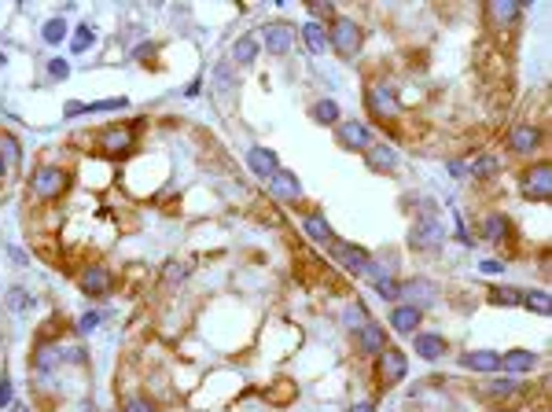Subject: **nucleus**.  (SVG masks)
Wrapping results in <instances>:
<instances>
[{"label": "nucleus", "instance_id": "obj_1", "mask_svg": "<svg viewBox=\"0 0 552 412\" xmlns=\"http://www.w3.org/2000/svg\"><path fill=\"white\" fill-rule=\"evenodd\" d=\"M328 41H332V48L339 56L350 59V56H357V48H361V26L354 19H335L332 30H328Z\"/></svg>", "mask_w": 552, "mask_h": 412}, {"label": "nucleus", "instance_id": "obj_2", "mask_svg": "<svg viewBox=\"0 0 552 412\" xmlns=\"http://www.w3.org/2000/svg\"><path fill=\"white\" fill-rule=\"evenodd\" d=\"M523 195L538 199V203H545V199L552 195V166L549 162H538V166H530V170L523 173Z\"/></svg>", "mask_w": 552, "mask_h": 412}, {"label": "nucleus", "instance_id": "obj_3", "mask_svg": "<svg viewBox=\"0 0 552 412\" xmlns=\"http://www.w3.org/2000/svg\"><path fill=\"white\" fill-rule=\"evenodd\" d=\"M442 239H445V228H442V221L431 217V214H423L416 225H412V236H409V243L416 250H431V247H438Z\"/></svg>", "mask_w": 552, "mask_h": 412}, {"label": "nucleus", "instance_id": "obj_4", "mask_svg": "<svg viewBox=\"0 0 552 412\" xmlns=\"http://www.w3.org/2000/svg\"><path fill=\"white\" fill-rule=\"evenodd\" d=\"M63 188H67V173L56 170V166H41V170L34 173V195H41V199H56Z\"/></svg>", "mask_w": 552, "mask_h": 412}, {"label": "nucleus", "instance_id": "obj_5", "mask_svg": "<svg viewBox=\"0 0 552 412\" xmlns=\"http://www.w3.org/2000/svg\"><path fill=\"white\" fill-rule=\"evenodd\" d=\"M269 192L276 199H284V203H299V199H302V184H299V177H295L291 170H276L269 177Z\"/></svg>", "mask_w": 552, "mask_h": 412}, {"label": "nucleus", "instance_id": "obj_6", "mask_svg": "<svg viewBox=\"0 0 552 412\" xmlns=\"http://www.w3.org/2000/svg\"><path fill=\"white\" fill-rule=\"evenodd\" d=\"M332 254H335V261H339L346 272H357V277H361L365 265H368V254H365V250H361V247H350V243H339V239L332 243Z\"/></svg>", "mask_w": 552, "mask_h": 412}, {"label": "nucleus", "instance_id": "obj_7", "mask_svg": "<svg viewBox=\"0 0 552 412\" xmlns=\"http://www.w3.org/2000/svg\"><path fill=\"white\" fill-rule=\"evenodd\" d=\"M405 372H409V357L401 350L379 354V376H383V383H398V379H405Z\"/></svg>", "mask_w": 552, "mask_h": 412}, {"label": "nucleus", "instance_id": "obj_8", "mask_svg": "<svg viewBox=\"0 0 552 412\" xmlns=\"http://www.w3.org/2000/svg\"><path fill=\"white\" fill-rule=\"evenodd\" d=\"M247 166L262 177V181H269V177L280 170V162H276V151H269V147H251V151H247Z\"/></svg>", "mask_w": 552, "mask_h": 412}, {"label": "nucleus", "instance_id": "obj_9", "mask_svg": "<svg viewBox=\"0 0 552 412\" xmlns=\"http://www.w3.org/2000/svg\"><path fill=\"white\" fill-rule=\"evenodd\" d=\"M357 346H361L365 354H383V350H387V332H383V324L365 321V327L357 332Z\"/></svg>", "mask_w": 552, "mask_h": 412}, {"label": "nucleus", "instance_id": "obj_10", "mask_svg": "<svg viewBox=\"0 0 552 412\" xmlns=\"http://www.w3.org/2000/svg\"><path fill=\"white\" fill-rule=\"evenodd\" d=\"M262 41H265V48H269V52H276V56H280V52H288V48H291L295 30H291V26H284V23H269V26L262 30Z\"/></svg>", "mask_w": 552, "mask_h": 412}, {"label": "nucleus", "instance_id": "obj_11", "mask_svg": "<svg viewBox=\"0 0 552 412\" xmlns=\"http://www.w3.org/2000/svg\"><path fill=\"white\" fill-rule=\"evenodd\" d=\"M365 100H368V107H372L376 118H394V114H398V100H394V92H390V89H368Z\"/></svg>", "mask_w": 552, "mask_h": 412}, {"label": "nucleus", "instance_id": "obj_12", "mask_svg": "<svg viewBox=\"0 0 552 412\" xmlns=\"http://www.w3.org/2000/svg\"><path fill=\"white\" fill-rule=\"evenodd\" d=\"M508 147H512L516 155H530L538 147V129H534V125H527V122L516 125V129L508 133Z\"/></svg>", "mask_w": 552, "mask_h": 412}, {"label": "nucleus", "instance_id": "obj_13", "mask_svg": "<svg viewBox=\"0 0 552 412\" xmlns=\"http://www.w3.org/2000/svg\"><path fill=\"white\" fill-rule=\"evenodd\" d=\"M81 291H89V294H103V291H111V269H103V265H89L81 272Z\"/></svg>", "mask_w": 552, "mask_h": 412}, {"label": "nucleus", "instance_id": "obj_14", "mask_svg": "<svg viewBox=\"0 0 552 412\" xmlns=\"http://www.w3.org/2000/svg\"><path fill=\"white\" fill-rule=\"evenodd\" d=\"M412 346H416V354L427 357V361H438L445 354V339L442 335H431V332H416L412 335Z\"/></svg>", "mask_w": 552, "mask_h": 412}, {"label": "nucleus", "instance_id": "obj_15", "mask_svg": "<svg viewBox=\"0 0 552 412\" xmlns=\"http://www.w3.org/2000/svg\"><path fill=\"white\" fill-rule=\"evenodd\" d=\"M534 365H538V354H530V350H512V354L501 357V368H505V372H512V376L534 372Z\"/></svg>", "mask_w": 552, "mask_h": 412}, {"label": "nucleus", "instance_id": "obj_16", "mask_svg": "<svg viewBox=\"0 0 552 412\" xmlns=\"http://www.w3.org/2000/svg\"><path fill=\"white\" fill-rule=\"evenodd\" d=\"M302 225H306V236H310L313 243H324V247H332V243H335V232H332V225H328L321 214H306Z\"/></svg>", "mask_w": 552, "mask_h": 412}, {"label": "nucleus", "instance_id": "obj_17", "mask_svg": "<svg viewBox=\"0 0 552 412\" xmlns=\"http://www.w3.org/2000/svg\"><path fill=\"white\" fill-rule=\"evenodd\" d=\"M460 365L471 368V372H497V368H501V354H493V350H471Z\"/></svg>", "mask_w": 552, "mask_h": 412}, {"label": "nucleus", "instance_id": "obj_18", "mask_svg": "<svg viewBox=\"0 0 552 412\" xmlns=\"http://www.w3.org/2000/svg\"><path fill=\"white\" fill-rule=\"evenodd\" d=\"M339 140L346 147H354V151H361V147H368V129L361 122H339Z\"/></svg>", "mask_w": 552, "mask_h": 412}, {"label": "nucleus", "instance_id": "obj_19", "mask_svg": "<svg viewBox=\"0 0 552 412\" xmlns=\"http://www.w3.org/2000/svg\"><path fill=\"white\" fill-rule=\"evenodd\" d=\"M365 155H368V166H372V170H394L398 166V151L390 144H372Z\"/></svg>", "mask_w": 552, "mask_h": 412}, {"label": "nucleus", "instance_id": "obj_20", "mask_svg": "<svg viewBox=\"0 0 552 412\" xmlns=\"http://www.w3.org/2000/svg\"><path fill=\"white\" fill-rule=\"evenodd\" d=\"M129 144H133V129H107L100 136V147L107 155H118V151H129Z\"/></svg>", "mask_w": 552, "mask_h": 412}, {"label": "nucleus", "instance_id": "obj_21", "mask_svg": "<svg viewBox=\"0 0 552 412\" xmlns=\"http://www.w3.org/2000/svg\"><path fill=\"white\" fill-rule=\"evenodd\" d=\"M302 41H306V48H310V52H317V56L332 48V41H328V30H324L321 23H306V26H302Z\"/></svg>", "mask_w": 552, "mask_h": 412}, {"label": "nucleus", "instance_id": "obj_22", "mask_svg": "<svg viewBox=\"0 0 552 412\" xmlns=\"http://www.w3.org/2000/svg\"><path fill=\"white\" fill-rule=\"evenodd\" d=\"M390 324H394L398 332H405V335H412V327L420 324V310H416V305H398V310L390 313Z\"/></svg>", "mask_w": 552, "mask_h": 412}, {"label": "nucleus", "instance_id": "obj_23", "mask_svg": "<svg viewBox=\"0 0 552 412\" xmlns=\"http://www.w3.org/2000/svg\"><path fill=\"white\" fill-rule=\"evenodd\" d=\"M56 357H59V346L41 343V346H37V354H34V368H37L41 376H48L52 368H56Z\"/></svg>", "mask_w": 552, "mask_h": 412}, {"label": "nucleus", "instance_id": "obj_24", "mask_svg": "<svg viewBox=\"0 0 552 412\" xmlns=\"http://www.w3.org/2000/svg\"><path fill=\"white\" fill-rule=\"evenodd\" d=\"M519 12H523V4H516V0H497V4H490V15H493V23H516Z\"/></svg>", "mask_w": 552, "mask_h": 412}, {"label": "nucleus", "instance_id": "obj_25", "mask_svg": "<svg viewBox=\"0 0 552 412\" xmlns=\"http://www.w3.org/2000/svg\"><path fill=\"white\" fill-rule=\"evenodd\" d=\"M254 56H258V41H254V37H240L236 45H232V59L243 63V67L254 63Z\"/></svg>", "mask_w": 552, "mask_h": 412}, {"label": "nucleus", "instance_id": "obj_26", "mask_svg": "<svg viewBox=\"0 0 552 412\" xmlns=\"http://www.w3.org/2000/svg\"><path fill=\"white\" fill-rule=\"evenodd\" d=\"M519 302H523L527 310L541 313V316H549V313H552V302H549V294H545V291H527V294H519Z\"/></svg>", "mask_w": 552, "mask_h": 412}, {"label": "nucleus", "instance_id": "obj_27", "mask_svg": "<svg viewBox=\"0 0 552 412\" xmlns=\"http://www.w3.org/2000/svg\"><path fill=\"white\" fill-rule=\"evenodd\" d=\"M497 170H501V162H497V155H479L475 162L468 166L471 177H493Z\"/></svg>", "mask_w": 552, "mask_h": 412}, {"label": "nucleus", "instance_id": "obj_28", "mask_svg": "<svg viewBox=\"0 0 552 412\" xmlns=\"http://www.w3.org/2000/svg\"><path fill=\"white\" fill-rule=\"evenodd\" d=\"M505 232H508V221L505 217H486V225H482V239L486 243H501L505 239Z\"/></svg>", "mask_w": 552, "mask_h": 412}, {"label": "nucleus", "instance_id": "obj_29", "mask_svg": "<svg viewBox=\"0 0 552 412\" xmlns=\"http://www.w3.org/2000/svg\"><path fill=\"white\" fill-rule=\"evenodd\" d=\"M8 305H12L15 313H26V310H34V294L26 288H12L8 291Z\"/></svg>", "mask_w": 552, "mask_h": 412}, {"label": "nucleus", "instance_id": "obj_30", "mask_svg": "<svg viewBox=\"0 0 552 412\" xmlns=\"http://www.w3.org/2000/svg\"><path fill=\"white\" fill-rule=\"evenodd\" d=\"M41 37H45L48 45H59V41L67 37V23H63V19H48L45 30H41Z\"/></svg>", "mask_w": 552, "mask_h": 412}, {"label": "nucleus", "instance_id": "obj_31", "mask_svg": "<svg viewBox=\"0 0 552 412\" xmlns=\"http://www.w3.org/2000/svg\"><path fill=\"white\" fill-rule=\"evenodd\" d=\"M89 45H96V30H92L89 23H85V26H78V34H74L70 48H74V52H85Z\"/></svg>", "mask_w": 552, "mask_h": 412}, {"label": "nucleus", "instance_id": "obj_32", "mask_svg": "<svg viewBox=\"0 0 552 412\" xmlns=\"http://www.w3.org/2000/svg\"><path fill=\"white\" fill-rule=\"evenodd\" d=\"M313 118H317V122H339V107H335V100H321V103H313Z\"/></svg>", "mask_w": 552, "mask_h": 412}, {"label": "nucleus", "instance_id": "obj_33", "mask_svg": "<svg viewBox=\"0 0 552 412\" xmlns=\"http://www.w3.org/2000/svg\"><path fill=\"white\" fill-rule=\"evenodd\" d=\"M516 390H519L516 379H493V383L486 387V394L490 398H508V394H516Z\"/></svg>", "mask_w": 552, "mask_h": 412}, {"label": "nucleus", "instance_id": "obj_34", "mask_svg": "<svg viewBox=\"0 0 552 412\" xmlns=\"http://www.w3.org/2000/svg\"><path fill=\"white\" fill-rule=\"evenodd\" d=\"M490 302H493V305H516V302H519V291H516V288H493V291H490Z\"/></svg>", "mask_w": 552, "mask_h": 412}, {"label": "nucleus", "instance_id": "obj_35", "mask_svg": "<svg viewBox=\"0 0 552 412\" xmlns=\"http://www.w3.org/2000/svg\"><path fill=\"white\" fill-rule=\"evenodd\" d=\"M343 324L350 327V332H361V327H365V310H361V305H350V310L343 313Z\"/></svg>", "mask_w": 552, "mask_h": 412}, {"label": "nucleus", "instance_id": "obj_36", "mask_svg": "<svg viewBox=\"0 0 552 412\" xmlns=\"http://www.w3.org/2000/svg\"><path fill=\"white\" fill-rule=\"evenodd\" d=\"M100 321H103V313H96V310H92V313H85L81 321H78V335H89V332H92V327H96Z\"/></svg>", "mask_w": 552, "mask_h": 412}, {"label": "nucleus", "instance_id": "obj_37", "mask_svg": "<svg viewBox=\"0 0 552 412\" xmlns=\"http://www.w3.org/2000/svg\"><path fill=\"white\" fill-rule=\"evenodd\" d=\"M376 291L383 294V299H401V288H398L390 277H387V280H376Z\"/></svg>", "mask_w": 552, "mask_h": 412}, {"label": "nucleus", "instance_id": "obj_38", "mask_svg": "<svg viewBox=\"0 0 552 412\" xmlns=\"http://www.w3.org/2000/svg\"><path fill=\"white\" fill-rule=\"evenodd\" d=\"M118 107H125V100L118 96V100H100V103H89V107H85V114H96V111H118Z\"/></svg>", "mask_w": 552, "mask_h": 412}, {"label": "nucleus", "instance_id": "obj_39", "mask_svg": "<svg viewBox=\"0 0 552 412\" xmlns=\"http://www.w3.org/2000/svg\"><path fill=\"white\" fill-rule=\"evenodd\" d=\"M48 74H52L56 81H63V78L70 74V63H67V59H52V63H48Z\"/></svg>", "mask_w": 552, "mask_h": 412}, {"label": "nucleus", "instance_id": "obj_40", "mask_svg": "<svg viewBox=\"0 0 552 412\" xmlns=\"http://www.w3.org/2000/svg\"><path fill=\"white\" fill-rule=\"evenodd\" d=\"M0 144H4V151H0V155H4L8 162H19V144L12 140V136H4V140H0Z\"/></svg>", "mask_w": 552, "mask_h": 412}, {"label": "nucleus", "instance_id": "obj_41", "mask_svg": "<svg viewBox=\"0 0 552 412\" xmlns=\"http://www.w3.org/2000/svg\"><path fill=\"white\" fill-rule=\"evenodd\" d=\"M310 12H313V23H317V19H335L332 4H310Z\"/></svg>", "mask_w": 552, "mask_h": 412}, {"label": "nucleus", "instance_id": "obj_42", "mask_svg": "<svg viewBox=\"0 0 552 412\" xmlns=\"http://www.w3.org/2000/svg\"><path fill=\"white\" fill-rule=\"evenodd\" d=\"M125 412H155V405H147L144 398H129L125 401Z\"/></svg>", "mask_w": 552, "mask_h": 412}, {"label": "nucleus", "instance_id": "obj_43", "mask_svg": "<svg viewBox=\"0 0 552 412\" xmlns=\"http://www.w3.org/2000/svg\"><path fill=\"white\" fill-rule=\"evenodd\" d=\"M214 78H217V89H221V92H229L232 78H229V67H225V63H221V67H217V74H214Z\"/></svg>", "mask_w": 552, "mask_h": 412}, {"label": "nucleus", "instance_id": "obj_44", "mask_svg": "<svg viewBox=\"0 0 552 412\" xmlns=\"http://www.w3.org/2000/svg\"><path fill=\"white\" fill-rule=\"evenodd\" d=\"M4 405H12V383H8V376L0 379V409Z\"/></svg>", "mask_w": 552, "mask_h": 412}, {"label": "nucleus", "instance_id": "obj_45", "mask_svg": "<svg viewBox=\"0 0 552 412\" xmlns=\"http://www.w3.org/2000/svg\"><path fill=\"white\" fill-rule=\"evenodd\" d=\"M166 277L177 283V280H184V277H188V269H184V265H169V272H166Z\"/></svg>", "mask_w": 552, "mask_h": 412}, {"label": "nucleus", "instance_id": "obj_46", "mask_svg": "<svg viewBox=\"0 0 552 412\" xmlns=\"http://www.w3.org/2000/svg\"><path fill=\"white\" fill-rule=\"evenodd\" d=\"M479 269H482V272H490V277H493V272H501L505 265H501V261H493V258H490V261H482Z\"/></svg>", "mask_w": 552, "mask_h": 412}, {"label": "nucleus", "instance_id": "obj_47", "mask_svg": "<svg viewBox=\"0 0 552 412\" xmlns=\"http://www.w3.org/2000/svg\"><path fill=\"white\" fill-rule=\"evenodd\" d=\"M78 114H85V103H67V118H78Z\"/></svg>", "mask_w": 552, "mask_h": 412}, {"label": "nucleus", "instance_id": "obj_48", "mask_svg": "<svg viewBox=\"0 0 552 412\" xmlns=\"http://www.w3.org/2000/svg\"><path fill=\"white\" fill-rule=\"evenodd\" d=\"M346 412H372V401H357V405H350Z\"/></svg>", "mask_w": 552, "mask_h": 412}, {"label": "nucleus", "instance_id": "obj_49", "mask_svg": "<svg viewBox=\"0 0 552 412\" xmlns=\"http://www.w3.org/2000/svg\"><path fill=\"white\" fill-rule=\"evenodd\" d=\"M199 89H203V78H195L192 85H188V92H184V96H199Z\"/></svg>", "mask_w": 552, "mask_h": 412}, {"label": "nucleus", "instance_id": "obj_50", "mask_svg": "<svg viewBox=\"0 0 552 412\" xmlns=\"http://www.w3.org/2000/svg\"><path fill=\"white\" fill-rule=\"evenodd\" d=\"M449 173H456V177H464V173H468V166H464V162H449Z\"/></svg>", "mask_w": 552, "mask_h": 412}, {"label": "nucleus", "instance_id": "obj_51", "mask_svg": "<svg viewBox=\"0 0 552 412\" xmlns=\"http://www.w3.org/2000/svg\"><path fill=\"white\" fill-rule=\"evenodd\" d=\"M4 173H8V158L0 155V181H4Z\"/></svg>", "mask_w": 552, "mask_h": 412}, {"label": "nucleus", "instance_id": "obj_52", "mask_svg": "<svg viewBox=\"0 0 552 412\" xmlns=\"http://www.w3.org/2000/svg\"><path fill=\"white\" fill-rule=\"evenodd\" d=\"M0 63H4V52H0Z\"/></svg>", "mask_w": 552, "mask_h": 412}]
</instances>
